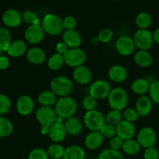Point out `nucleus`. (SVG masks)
Masks as SVG:
<instances>
[{
	"label": "nucleus",
	"instance_id": "nucleus-1",
	"mask_svg": "<svg viewBox=\"0 0 159 159\" xmlns=\"http://www.w3.org/2000/svg\"><path fill=\"white\" fill-rule=\"evenodd\" d=\"M54 106L57 116L65 120L74 116L78 108L76 101L70 96L61 97L57 99Z\"/></svg>",
	"mask_w": 159,
	"mask_h": 159
},
{
	"label": "nucleus",
	"instance_id": "nucleus-2",
	"mask_svg": "<svg viewBox=\"0 0 159 159\" xmlns=\"http://www.w3.org/2000/svg\"><path fill=\"white\" fill-rule=\"evenodd\" d=\"M42 28L46 34L51 36H58L63 31V20L54 14H47L41 21Z\"/></svg>",
	"mask_w": 159,
	"mask_h": 159
},
{
	"label": "nucleus",
	"instance_id": "nucleus-3",
	"mask_svg": "<svg viewBox=\"0 0 159 159\" xmlns=\"http://www.w3.org/2000/svg\"><path fill=\"white\" fill-rule=\"evenodd\" d=\"M71 80L65 76H57L51 82V89L56 96L65 97L68 96L73 90Z\"/></svg>",
	"mask_w": 159,
	"mask_h": 159
},
{
	"label": "nucleus",
	"instance_id": "nucleus-4",
	"mask_svg": "<svg viewBox=\"0 0 159 159\" xmlns=\"http://www.w3.org/2000/svg\"><path fill=\"white\" fill-rule=\"evenodd\" d=\"M108 99V103L112 110H124L127 105L128 102V96L127 93L124 89L115 88L111 90L110 95L107 97Z\"/></svg>",
	"mask_w": 159,
	"mask_h": 159
},
{
	"label": "nucleus",
	"instance_id": "nucleus-5",
	"mask_svg": "<svg viewBox=\"0 0 159 159\" xmlns=\"http://www.w3.org/2000/svg\"><path fill=\"white\" fill-rule=\"evenodd\" d=\"M83 121L85 126L90 131H99L105 124L106 119L100 111L93 110L85 113Z\"/></svg>",
	"mask_w": 159,
	"mask_h": 159
},
{
	"label": "nucleus",
	"instance_id": "nucleus-6",
	"mask_svg": "<svg viewBox=\"0 0 159 159\" xmlns=\"http://www.w3.org/2000/svg\"><path fill=\"white\" fill-rule=\"evenodd\" d=\"M57 117L55 110L51 107H40L36 112V119L39 124L48 128L56 122Z\"/></svg>",
	"mask_w": 159,
	"mask_h": 159
},
{
	"label": "nucleus",
	"instance_id": "nucleus-7",
	"mask_svg": "<svg viewBox=\"0 0 159 159\" xmlns=\"http://www.w3.org/2000/svg\"><path fill=\"white\" fill-rule=\"evenodd\" d=\"M65 63L71 68H78L82 66L86 60V54L85 51L80 48L68 49L63 55Z\"/></svg>",
	"mask_w": 159,
	"mask_h": 159
},
{
	"label": "nucleus",
	"instance_id": "nucleus-8",
	"mask_svg": "<svg viewBox=\"0 0 159 159\" xmlns=\"http://www.w3.org/2000/svg\"><path fill=\"white\" fill-rule=\"evenodd\" d=\"M133 39L136 48L143 51H148L154 43L153 34L148 29L138 30L135 33Z\"/></svg>",
	"mask_w": 159,
	"mask_h": 159
},
{
	"label": "nucleus",
	"instance_id": "nucleus-9",
	"mask_svg": "<svg viewBox=\"0 0 159 159\" xmlns=\"http://www.w3.org/2000/svg\"><path fill=\"white\" fill-rule=\"evenodd\" d=\"M111 90L110 82L105 80H97L89 87V95L96 99H103L108 97Z\"/></svg>",
	"mask_w": 159,
	"mask_h": 159
},
{
	"label": "nucleus",
	"instance_id": "nucleus-10",
	"mask_svg": "<svg viewBox=\"0 0 159 159\" xmlns=\"http://www.w3.org/2000/svg\"><path fill=\"white\" fill-rule=\"evenodd\" d=\"M137 141L144 148L154 147L156 142V134L155 130L148 127L141 128L137 136Z\"/></svg>",
	"mask_w": 159,
	"mask_h": 159
},
{
	"label": "nucleus",
	"instance_id": "nucleus-11",
	"mask_svg": "<svg viewBox=\"0 0 159 159\" xmlns=\"http://www.w3.org/2000/svg\"><path fill=\"white\" fill-rule=\"evenodd\" d=\"M44 31L40 24L30 25L25 30L24 37L28 43L37 44L41 42L44 37Z\"/></svg>",
	"mask_w": 159,
	"mask_h": 159
},
{
	"label": "nucleus",
	"instance_id": "nucleus-12",
	"mask_svg": "<svg viewBox=\"0 0 159 159\" xmlns=\"http://www.w3.org/2000/svg\"><path fill=\"white\" fill-rule=\"evenodd\" d=\"M135 43L134 39L127 35L120 37L116 42V49L123 56L130 55L134 51Z\"/></svg>",
	"mask_w": 159,
	"mask_h": 159
},
{
	"label": "nucleus",
	"instance_id": "nucleus-13",
	"mask_svg": "<svg viewBox=\"0 0 159 159\" xmlns=\"http://www.w3.org/2000/svg\"><path fill=\"white\" fill-rule=\"evenodd\" d=\"M116 135L124 141L133 139L135 134V126L133 123L123 120L116 126Z\"/></svg>",
	"mask_w": 159,
	"mask_h": 159
},
{
	"label": "nucleus",
	"instance_id": "nucleus-14",
	"mask_svg": "<svg viewBox=\"0 0 159 159\" xmlns=\"http://www.w3.org/2000/svg\"><path fill=\"white\" fill-rule=\"evenodd\" d=\"M2 20L3 24L8 27H16L21 23L22 15L16 9H9L5 11L2 14Z\"/></svg>",
	"mask_w": 159,
	"mask_h": 159
},
{
	"label": "nucleus",
	"instance_id": "nucleus-15",
	"mask_svg": "<svg viewBox=\"0 0 159 159\" xmlns=\"http://www.w3.org/2000/svg\"><path fill=\"white\" fill-rule=\"evenodd\" d=\"M62 40L69 49L79 48L82 44V36L75 30H65L62 35Z\"/></svg>",
	"mask_w": 159,
	"mask_h": 159
},
{
	"label": "nucleus",
	"instance_id": "nucleus-16",
	"mask_svg": "<svg viewBox=\"0 0 159 159\" xmlns=\"http://www.w3.org/2000/svg\"><path fill=\"white\" fill-rule=\"evenodd\" d=\"M34 110V102L29 96H22L16 102V110L22 116H28Z\"/></svg>",
	"mask_w": 159,
	"mask_h": 159
},
{
	"label": "nucleus",
	"instance_id": "nucleus-17",
	"mask_svg": "<svg viewBox=\"0 0 159 159\" xmlns=\"http://www.w3.org/2000/svg\"><path fill=\"white\" fill-rule=\"evenodd\" d=\"M67 135L65 124L62 123L55 122L48 129V136L54 143H59L63 141Z\"/></svg>",
	"mask_w": 159,
	"mask_h": 159
},
{
	"label": "nucleus",
	"instance_id": "nucleus-18",
	"mask_svg": "<svg viewBox=\"0 0 159 159\" xmlns=\"http://www.w3.org/2000/svg\"><path fill=\"white\" fill-rule=\"evenodd\" d=\"M73 79L79 84L86 85L89 83L93 79V73L89 68L82 65L74 69Z\"/></svg>",
	"mask_w": 159,
	"mask_h": 159
},
{
	"label": "nucleus",
	"instance_id": "nucleus-19",
	"mask_svg": "<svg viewBox=\"0 0 159 159\" xmlns=\"http://www.w3.org/2000/svg\"><path fill=\"white\" fill-rule=\"evenodd\" d=\"M152 103L153 102L148 96H142L138 98L135 105V110L138 112L139 116L144 117L148 116L152 110Z\"/></svg>",
	"mask_w": 159,
	"mask_h": 159
},
{
	"label": "nucleus",
	"instance_id": "nucleus-20",
	"mask_svg": "<svg viewBox=\"0 0 159 159\" xmlns=\"http://www.w3.org/2000/svg\"><path fill=\"white\" fill-rule=\"evenodd\" d=\"M46 53L40 48H32L26 52V59L33 65H41L46 61Z\"/></svg>",
	"mask_w": 159,
	"mask_h": 159
},
{
	"label": "nucleus",
	"instance_id": "nucleus-21",
	"mask_svg": "<svg viewBox=\"0 0 159 159\" xmlns=\"http://www.w3.org/2000/svg\"><path fill=\"white\" fill-rule=\"evenodd\" d=\"M104 137L99 131H91L85 139V147L89 150H96L103 142Z\"/></svg>",
	"mask_w": 159,
	"mask_h": 159
},
{
	"label": "nucleus",
	"instance_id": "nucleus-22",
	"mask_svg": "<svg viewBox=\"0 0 159 159\" xmlns=\"http://www.w3.org/2000/svg\"><path fill=\"white\" fill-rule=\"evenodd\" d=\"M108 75L113 82L120 83L127 79V71L122 65H113L109 70Z\"/></svg>",
	"mask_w": 159,
	"mask_h": 159
},
{
	"label": "nucleus",
	"instance_id": "nucleus-23",
	"mask_svg": "<svg viewBox=\"0 0 159 159\" xmlns=\"http://www.w3.org/2000/svg\"><path fill=\"white\" fill-rule=\"evenodd\" d=\"M64 124H65L67 134L71 136H76L79 134L82 130V121L79 118L75 117V116L67 119Z\"/></svg>",
	"mask_w": 159,
	"mask_h": 159
},
{
	"label": "nucleus",
	"instance_id": "nucleus-24",
	"mask_svg": "<svg viewBox=\"0 0 159 159\" xmlns=\"http://www.w3.org/2000/svg\"><path fill=\"white\" fill-rule=\"evenodd\" d=\"M134 62L140 67L147 68L153 63V57L148 51L139 50L134 55Z\"/></svg>",
	"mask_w": 159,
	"mask_h": 159
},
{
	"label": "nucleus",
	"instance_id": "nucleus-25",
	"mask_svg": "<svg viewBox=\"0 0 159 159\" xmlns=\"http://www.w3.org/2000/svg\"><path fill=\"white\" fill-rule=\"evenodd\" d=\"M26 43L23 40H16L11 43L7 53L12 57H20L26 52Z\"/></svg>",
	"mask_w": 159,
	"mask_h": 159
},
{
	"label": "nucleus",
	"instance_id": "nucleus-26",
	"mask_svg": "<svg viewBox=\"0 0 159 159\" xmlns=\"http://www.w3.org/2000/svg\"><path fill=\"white\" fill-rule=\"evenodd\" d=\"M85 152L79 145H70L65 149L63 159H85Z\"/></svg>",
	"mask_w": 159,
	"mask_h": 159
},
{
	"label": "nucleus",
	"instance_id": "nucleus-27",
	"mask_svg": "<svg viewBox=\"0 0 159 159\" xmlns=\"http://www.w3.org/2000/svg\"><path fill=\"white\" fill-rule=\"evenodd\" d=\"M150 83L145 79H138L131 84V89L133 93L138 95H144L149 91Z\"/></svg>",
	"mask_w": 159,
	"mask_h": 159
},
{
	"label": "nucleus",
	"instance_id": "nucleus-28",
	"mask_svg": "<svg viewBox=\"0 0 159 159\" xmlns=\"http://www.w3.org/2000/svg\"><path fill=\"white\" fill-rule=\"evenodd\" d=\"M38 102L42 107H52L57 102L56 95L52 91H43L38 96Z\"/></svg>",
	"mask_w": 159,
	"mask_h": 159
},
{
	"label": "nucleus",
	"instance_id": "nucleus-29",
	"mask_svg": "<svg viewBox=\"0 0 159 159\" xmlns=\"http://www.w3.org/2000/svg\"><path fill=\"white\" fill-rule=\"evenodd\" d=\"M12 43V36L8 29L0 27V53L7 52Z\"/></svg>",
	"mask_w": 159,
	"mask_h": 159
},
{
	"label": "nucleus",
	"instance_id": "nucleus-30",
	"mask_svg": "<svg viewBox=\"0 0 159 159\" xmlns=\"http://www.w3.org/2000/svg\"><path fill=\"white\" fill-rule=\"evenodd\" d=\"M123 151L125 154L128 155H136L139 153L141 150V145L138 141L134 139L124 141L122 148Z\"/></svg>",
	"mask_w": 159,
	"mask_h": 159
},
{
	"label": "nucleus",
	"instance_id": "nucleus-31",
	"mask_svg": "<svg viewBox=\"0 0 159 159\" xmlns=\"http://www.w3.org/2000/svg\"><path fill=\"white\" fill-rule=\"evenodd\" d=\"M65 64V60H64L63 55L60 54H52L49 59L48 60V66L52 71H57Z\"/></svg>",
	"mask_w": 159,
	"mask_h": 159
},
{
	"label": "nucleus",
	"instance_id": "nucleus-32",
	"mask_svg": "<svg viewBox=\"0 0 159 159\" xmlns=\"http://www.w3.org/2000/svg\"><path fill=\"white\" fill-rule=\"evenodd\" d=\"M13 126L9 119L0 116V139L12 134Z\"/></svg>",
	"mask_w": 159,
	"mask_h": 159
},
{
	"label": "nucleus",
	"instance_id": "nucleus-33",
	"mask_svg": "<svg viewBox=\"0 0 159 159\" xmlns=\"http://www.w3.org/2000/svg\"><path fill=\"white\" fill-rule=\"evenodd\" d=\"M136 24L140 30H146L152 24V17L148 12H140L136 18Z\"/></svg>",
	"mask_w": 159,
	"mask_h": 159
},
{
	"label": "nucleus",
	"instance_id": "nucleus-34",
	"mask_svg": "<svg viewBox=\"0 0 159 159\" xmlns=\"http://www.w3.org/2000/svg\"><path fill=\"white\" fill-rule=\"evenodd\" d=\"M49 158L53 159H60L63 158L64 153H65V148L60 145L57 143H54V144H51L49 147L48 148L47 150Z\"/></svg>",
	"mask_w": 159,
	"mask_h": 159
},
{
	"label": "nucleus",
	"instance_id": "nucleus-35",
	"mask_svg": "<svg viewBox=\"0 0 159 159\" xmlns=\"http://www.w3.org/2000/svg\"><path fill=\"white\" fill-rule=\"evenodd\" d=\"M105 119L107 124L116 126L120 121L123 120V113L120 110H112L108 112Z\"/></svg>",
	"mask_w": 159,
	"mask_h": 159
},
{
	"label": "nucleus",
	"instance_id": "nucleus-36",
	"mask_svg": "<svg viewBox=\"0 0 159 159\" xmlns=\"http://www.w3.org/2000/svg\"><path fill=\"white\" fill-rule=\"evenodd\" d=\"M98 159H125L119 151L107 148L102 151L98 156Z\"/></svg>",
	"mask_w": 159,
	"mask_h": 159
},
{
	"label": "nucleus",
	"instance_id": "nucleus-37",
	"mask_svg": "<svg viewBox=\"0 0 159 159\" xmlns=\"http://www.w3.org/2000/svg\"><path fill=\"white\" fill-rule=\"evenodd\" d=\"M22 20L29 26L34 24H40V20L35 12L30 10H26L22 14Z\"/></svg>",
	"mask_w": 159,
	"mask_h": 159
},
{
	"label": "nucleus",
	"instance_id": "nucleus-38",
	"mask_svg": "<svg viewBox=\"0 0 159 159\" xmlns=\"http://www.w3.org/2000/svg\"><path fill=\"white\" fill-rule=\"evenodd\" d=\"M148 93L152 102L159 104V80L154 81L150 84Z\"/></svg>",
	"mask_w": 159,
	"mask_h": 159
},
{
	"label": "nucleus",
	"instance_id": "nucleus-39",
	"mask_svg": "<svg viewBox=\"0 0 159 159\" xmlns=\"http://www.w3.org/2000/svg\"><path fill=\"white\" fill-rule=\"evenodd\" d=\"M99 132H100L101 134H102L104 138H110V139L116 135V127L109 124H104L102 127V128L100 129Z\"/></svg>",
	"mask_w": 159,
	"mask_h": 159
},
{
	"label": "nucleus",
	"instance_id": "nucleus-40",
	"mask_svg": "<svg viewBox=\"0 0 159 159\" xmlns=\"http://www.w3.org/2000/svg\"><path fill=\"white\" fill-rule=\"evenodd\" d=\"M10 99L4 94H0V115L6 114L11 109Z\"/></svg>",
	"mask_w": 159,
	"mask_h": 159
},
{
	"label": "nucleus",
	"instance_id": "nucleus-41",
	"mask_svg": "<svg viewBox=\"0 0 159 159\" xmlns=\"http://www.w3.org/2000/svg\"><path fill=\"white\" fill-rule=\"evenodd\" d=\"M82 105L85 110L90 111V110H96L97 102H96V99L95 98H93L90 95H88V96H85L84 99H82Z\"/></svg>",
	"mask_w": 159,
	"mask_h": 159
},
{
	"label": "nucleus",
	"instance_id": "nucleus-42",
	"mask_svg": "<svg viewBox=\"0 0 159 159\" xmlns=\"http://www.w3.org/2000/svg\"><path fill=\"white\" fill-rule=\"evenodd\" d=\"M28 159H49L47 151H44L42 148H34L29 153Z\"/></svg>",
	"mask_w": 159,
	"mask_h": 159
},
{
	"label": "nucleus",
	"instance_id": "nucleus-43",
	"mask_svg": "<svg viewBox=\"0 0 159 159\" xmlns=\"http://www.w3.org/2000/svg\"><path fill=\"white\" fill-rule=\"evenodd\" d=\"M123 117L124 118L125 120L133 123L134 121L138 120V118H139V115H138V112L136 111L135 109L128 108L124 111V113H123Z\"/></svg>",
	"mask_w": 159,
	"mask_h": 159
},
{
	"label": "nucleus",
	"instance_id": "nucleus-44",
	"mask_svg": "<svg viewBox=\"0 0 159 159\" xmlns=\"http://www.w3.org/2000/svg\"><path fill=\"white\" fill-rule=\"evenodd\" d=\"M113 38V31L108 28H105L100 30L98 34V40L101 43H108Z\"/></svg>",
	"mask_w": 159,
	"mask_h": 159
},
{
	"label": "nucleus",
	"instance_id": "nucleus-45",
	"mask_svg": "<svg viewBox=\"0 0 159 159\" xmlns=\"http://www.w3.org/2000/svg\"><path fill=\"white\" fill-rule=\"evenodd\" d=\"M76 26L75 19L71 16L65 17L63 20V27L65 30H72Z\"/></svg>",
	"mask_w": 159,
	"mask_h": 159
},
{
	"label": "nucleus",
	"instance_id": "nucleus-46",
	"mask_svg": "<svg viewBox=\"0 0 159 159\" xmlns=\"http://www.w3.org/2000/svg\"><path fill=\"white\" fill-rule=\"evenodd\" d=\"M124 141L122 138H120L119 136L116 135L115 137L112 138L110 141V148L113 149V150L119 151L123 148V144H124Z\"/></svg>",
	"mask_w": 159,
	"mask_h": 159
},
{
	"label": "nucleus",
	"instance_id": "nucleus-47",
	"mask_svg": "<svg viewBox=\"0 0 159 159\" xmlns=\"http://www.w3.org/2000/svg\"><path fill=\"white\" fill-rule=\"evenodd\" d=\"M144 159H158L159 152L155 147L146 148L144 153Z\"/></svg>",
	"mask_w": 159,
	"mask_h": 159
},
{
	"label": "nucleus",
	"instance_id": "nucleus-48",
	"mask_svg": "<svg viewBox=\"0 0 159 159\" xmlns=\"http://www.w3.org/2000/svg\"><path fill=\"white\" fill-rule=\"evenodd\" d=\"M68 49H69V48L67 47V45L65 44L64 42H60V43H57V46H56V51H57V54H61V55H64V54L68 51Z\"/></svg>",
	"mask_w": 159,
	"mask_h": 159
},
{
	"label": "nucleus",
	"instance_id": "nucleus-49",
	"mask_svg": "<svg viewBox=\"0 0 159 159\" xmlns=\"http://www.w3.org/2000/svg\"><path fill=\"white\" fill-rule=\"evenodd\" d=\"M9 66V60L6 56H0V69L6 70Z\"/></svg>",
	"mask_w": 159,
	"mask_h": 159
},
{
	"label": "nucleus",
	"instance_id": "nucleus-50",
	"mask_svg": "<svg viewBox=\"0 0 159 159\" xmlns=\"http://www.w3.org/2000/svg\"><path fill=\"white\" fill-rule=\"evenodd\" d=\"M153 39L154 42L159 44V28L155 30V32L153 33Z\"/></svg>",
	"mask_w": 159,
	"mask_h": 159
},
{
	"label": "nucleus",
	"instance_id": "nucleus-51",
	"mask_svg": "<svg viewBox=\"0 0 159 159\" xmlns=\"http://www.w3.org/2000/svg\"><path fill=\"white\" fill-rule=\"evenodd\" d=\"M113 1H116V0H113Z\"/></svg>",
	"mask_w": 159,
	"mask_h": 159
},
{
	"label": "nucleus",
	"instance_id": "nucleus-52",
	"mask_svg": "<svg viewBox=\"0 0 159 159\" xmlns=\"http://www.w3.org/2000/svg\"><path fill=\"white\" fill-rule=\"evenodd\" d=\"M23 159H28V158H23Z\"/></svg>",
	"mask_w": 159,
	"mask_h": 159
}]
</instances>
